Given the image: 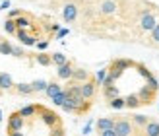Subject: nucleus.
I'll list each match as a JSON object with an SVG mask.
<instances>
[{
    "mask_svg": "<svg viewBox=\"0 0 159 136\" xmlns=\"http://www.w3.org/2000/svg\"><path fill=\"white\" fill-rule=\"evenodd\" d=\"M8 136H25L21 130H18V132H8Z\"/></svg>",
    "mask_w": 159,
    "mask_h": 136,
    "instance_id": "obj_38",
    "label": "nucleus"
},
{
    "mask_svg": "<svg viewBox=\"0 0 159 136\" xmlns=\"http://www.w3.org/2000/svg\"><path fill=\"white\" fill-rule=\"evenodd\" d=\"M115 132H116V136H132V132H134L132 121L130 119H124V117L115 119Z\"/></svg>",
    "mask_w": 159,
    "mask_h": 136,
    "instance_id": "obj_1",
    "label": "nucleus"
},
{
    "mask_svg": "<svg viewBox=\"0 0 159 136\" xmlns=\"http://www.w3.org/2000/svg\"><path fill=\"white\" fill-rule=\"evenodd\" d=\"M116 10H118L116 0H103V2H99V6H97V12L103 14V16H111V14H115Z\"/></svg>",
    "mask_w": 159,
    "mask_h": 136,
    "instance_id": "obj_8",
    "label": "nucleus"
},
{
    "mask_svg": "<svg viewBox=\"0 0 159 136\" xmlns=\"http://www.w3.org/2000/svg\"><path fill=\"white\" fill-rule=\"evenodd\" d=\"M157 18H155V14L153 12H149V10H144L142 12V16H140V27H142V31H146V33H149L155 26H157Z\"/></svg>",
    "mask_w": 159,
    "mask_h": 136,
    "instance_id": "obj_3",
    "label": "nucleus"
},
{
    "mask_svg": "<svg viewBox=\"0 0 159 136\" xmlns=\"http://www.w3.org/2000/svg\"><path fill=\"white\" fill-rule=\"evenodd\" d=\"M130 121H132L134 126H146L149 121H152V119L146 117V115H138V113H134V115H130Z\"/></svg>",
    "mask_w": 159,
    "mask_h": 136,
    "instance_id": "obj_19",
    "label": "nucleus"
},
{
    "mask_svg": "<svg viewBox=\"0 0 159 136\" xmlns=\"http://www.w3.org/2000/svg\"><path fill=\"white\" fill-rule=\"evenodd\" d=\"M37 113H39V105H33V103L20 109V115H21L23 119H31V117H35Z\"/></svg>",
    "mask_w": 159,
    "mask_h": 136,
    "instance_id": "obj_16",
    "label": "nucleus"
},
{
    "mask_svg": "<svg viewBox=\"0 0 159 136\" xmlns=\"http://www.w3.org/2000/svg\"><path fill=\"white\" fill-rule=\"evenodd\" d=\"M144 134L146 136H159V123L157 121H149L144 126Z\"/></svg>",
    "mask_w": 159,
    "mask_h": 136,
    "instance_id": "obj_18",
    "label": "nucleus"
},
{
    "mask_svg": "<svg viewBox=\"0 0 159 136\" xmlns=\"http://www.w3.org/2000/svg\"><path fill=\"white\" fill-rule=\"evenodd\" d=\"M0 54H14V45L6 39H0Z\"/></svg>",
    "mask_w": 159,
    "mask_h": 136,
    "instance_id": "obj_23",
    "label": "nucleus"
},
{
    "mask_svg": "<svg viewBox=\"0 0 159 136\" xmlns=\"http://www.w3.org/2000/svg\"><path fill=\"white\" fill-rule=\"evenodd\" d=\"M91 132V123H87L85 126H84V130H82V134H89Z\"/></svg>",
    "mask_w": 159,
    "mask_h": 136,
    "instance_id": "obj_36",
    "label": "nucleus"
},
{
    "mask_svg": "<svg viewBox=\"0 0 159 136\" xmlns=\"http://www.w3.org/2000/svg\"><path fill=\"white\" fill-rule=\"evenodd\" d=\"M68 35V29H60L58 33H57V39H62V37H66Z\"/></svg>",
    "mask_w": 159,
    "mask_h": 136,
    "instance_id": "obj_35",
    "label": "nucleus"
},
{
    "mask_svg": "<svg viewBox=\"0 0 159 136\" xmlns=\"http://www.w3.org/2000/svg\"><path fill=\"white\" fill-rule=\"evenodd\" d=\"M23 123H25V119L20 115V111H16L8 117V124H6V132H18L23 129Z\"/></svg>",
    "mask_w": 159,
    "mask_h": 136,
    "instance_id": "obj_4",
    "label": "nucleus"
},
{
    "mask_svg": "<svg viewBox=\"0 0 159 136\" xmlns=\"http://www.w3.org/2000/svg\"><path fill=\"white\" fill-rule=\"evenodd\" d=\"M14 80H12V76L8 74V72H0V87L2 90H6V91H10V90H14Z\"/></svg>",
    "mask_w": 159,
    "mask_h": 136,
    "instance_id": "obj_14",
    "label": "nucleus"
},
{
    "mask_svg": "<svg viewBox=\"0 0 159 136\" xmlns=\"http://www.w3.org/2000/svg\"><path fill=\"white\" fill-rule=\"evenodd\" d=\"M107 76H109V68H101V70L95 72V82H97V86H103Z\"/></svg>",
    "mask_w": 159,
    "mask_h": 136,
    "instance_id": "obj_28",
    "label": "nucleus"
},
{
    "mask_svg": "<svg viewBox=\"0 0 159 136\" xmlns=\"http://www.w3.org/2000/svg\"><path fill=\"white\" fill-rule=\"evenodd\" d=\"M109 105L113 107V109H116V111H120V109L126 107V97H120V95H118V97H115V99L109 101Z\"/></svg>",
    "mask_w": 159,
    "mask_h": 136,
    "instance_id": "obj_24",
    "label": "nucleus"
},
{
    "mask_svg": "<svg viewBox=\"0 0 159 136\" xmlns=\"http://www.w3.org/2000/svg\"><path fill=\"white\" fill-rule=\"evenodd\" d=\"M72 74H74V64L72 62H64V64H60L57 66V76L60 80H72Z\"/></svg>",
    "mask_w": 159,
    "mask_h": 136,
    "instance_id": "obj_10",
    "label": "nucleus"
},
{
    "mask_svg": "<svg viewBox=\"0 0 159 136\" xmlns=\"http://www.w3.org/2000/svg\"><path fill=\"white\" fill-rule=\"evenodd\" d=\"M10 8V0H4L2 4H0V10H8Z\"/></svg>",
    "mask_w": 159,
    "mask_h": 136,
    "instance_id": "obj_37",
    "label": "nucleus"
},
{
    "mask_svg": "<svg viewBox=\"0 0 159 136\" xmlns=\"http://www.w3.org/2000/svg\"><path fill=\"white\" fill-rule=\"evenodd\" d=\"M95 126H97V132H105V130H113L115 129V119L111 117H101L95 121Z\"/></svg>",
    "mask_w": 159,
    "mask_h": 136,
    "instance_id": "obj_11",
    "label": "nucleus"
},
{
    "mask_svg": "<svg viewBox=\"0 0 159 136\" xmlns=\"http://www.w3.org/2000/svg\"><path fill=\"white\" fill-rule=\"evenodd\" d=\"M4 31L8 35H16L18 33V26H16V20H10L8 18L6 21H4Z\"/></svg>",
    "mask_w": 159,
    "mask_h": 136,
    "instance_id": "obj_22",
    "label": "nucleus"
},
{
    "mask_svg": "<svg viewBox=\"0 0 159 136\" xmlns=\"http://www.w3.org/2000/svg\"><path fill=\"white\" fill-rule=\"evenodd\" d=\"M51 59H52V64H57V66H60V64H64V62H68V59H66V54H64V53H51Z\"/></svg>",
    "mask_w": 159,
    "mask_h": 136,
    "instance_id": "obj_26",
    "label": "nucleus"
},
{
    "mask_svg": "<svg viewBox=\"0 0 159 136\" xmlns=\"http://www.w3.org/2000/svg\"><path fill=\"white\" fill-rule=\"evenodd\" d=\"M140 105H142V101L138 97V93L136 95H128V97H126V107H128V109H138Z\"/></svg>",
    "mask_w": 159,
    "mask_h": 136,
    "instance_id": "obj_25",
    "label": "nucleus"
},
{
    "mask_svg": "<svg viewBox=\"0 0 159 136\" xmlns=\"http://www.w3.org/2000/svg\"><path fill=\"white\" fill-rule=\"evenodd\" d=\"M16 26H18V29H33V21H31V16L23 12L20 18H16Z\"/></svg>",
    "mask_w": 159,
    "mask_h": 136,
    "instance_id": "obj_13",
    "label": "nucleus"
},
{
    "mask_svg": "<svg viewBox=\"0 0 159 136\" xmlns=\"http://www.w3.org/2000/svg\"><path fill=\"white\" fill-rule=\"evenodd\" d=\"M78 14H80V10H78L76 2H66L64 8H62V18H64V21H68V23L76 21L78 20Z\"/></svg>",
    "mask_w": 159,
    "mask_h": 136,
    "instance_id": "obj_6",
    "label": "nucleus"
},
{
    "mask_svg": "<svg viewBox=\"0 0 159 136\" xmlns=\"http://www.w3.org/2000/svg\"><path fill=\"white\" fill-rule=\"evenodd\" d=\"M99 136H116V132H115V129H113V130H105V132H99Z\"/></svg>",
    "mask_w": 159,
    "mask_h": 136,
    "instance_id": "obj_34",
    "label": "nucleus"
},
{
    "mask_svg": "<svg viewBox=\"0 0 159 136\" xmlns=\"http://www.w3.org/2000/svg\"><path fill=\"white\" fill-rule=\"evenodd\" d=\"M80 90H82V97L84 99H93L95 93H97V82L95 80H87V82L80 84Z\"/></svg>",
    "mask_w": 159,
    "mask_h": 136,
    "instance_id": "obj_5",
    "label": "nucleus"
},
{
    "mask_svg": "<svg viewBox=\"0 0 159 136\" xmlns=\"http://www.w3.org/2000/svg\"><path fill=\"white\" fill-rule=\"evenodd\" d=\"M12 57H25V53H23V49H20V47H14V54Z\"/></svg>",
    "mask_w": 159,
    "mask_h": 136,
    "instance_id": "obj_33",
    "label": "nucleus"
},
{
    "mask_svg": "<svg viewBox=\"0 0 159 136\" xmlns=\"http://www.w3.org/2000/svg\"><path fill=\"white\" fill-rule=\"evenodd\" d=\"M62 91V87H60V84H57V82H49V86H47V90H45V93L49 95V97L52 99L54 95H58Z\"/></svg>",
    "mask_w": 159,
    "mask_h": 136,
    "instance_id": "obj_20",
    "label": "nucleus"
},
{
    "mask_svg": "<svg viewBox=\"0 0 159 136\" xmlns=\"http://www.w3.org/2000/svg\"><path fill=\"white\" fill-rule=\"evenodd\" d=\"M0 121H2V113H0Z\"/></svg>",
    "mask_w": 159,
    "mask_h": 136,
    "instance_id": "obj_39",
    "label": "nucleus"
},
{
    "mask_svg": "<svg viewBox=\"0 0 159 136\" xmlns=\"http://www.w3.org/2000/svg\"><path fill=\"white\" fill-rule=\"evenodd\" d=\"M21 14H23V10L16 8V10H10V12H8V18H10V20H16V18H20Z\"/></svg>",
    "mask_w": 159,
    "mask_h": 136,
    "instance_id": "obj_31",
    "label": "nucleus"
},
{
    "mask_svg": "<svg viewBox=\"0 0 159 136\" xmlns=\"http://www.w3.org/2000/svg\"><path fill=\"white\" fill-rule=\"evenodd\" d=\"M130 66H134V62H132L130 59H115L113 62H111V66H109V72L118 80L122 72H124L126 68H130Z\"/></svg>",
    "mask_w": 159,
    "mask_h": 136,
    "instance_id": "obj_2",
    "label": "nucleus"
},
{
    "mask_svg": "<svg viewBox=\"0 0 159 136\" xmlns=\"http://www.w3.org/2000/svg\"><path fill=\"white\" fill-rule=\"evenodd\" d=\"M149 39H152V43H155V45H159V23L149 31Z\"/></svg>",
    "mask_w": 159,
    "mask_h": 136,
    "instance_id": "obj_30",
    "label": "nucleus"
},
{
    "mask_svg": "<svg viewBox=\"0 0 159 136\" xmlns=\"http://www.w3.org/2000/svg\"><path fill=\"white\" fill-rule=\"evenodd\" d=\"M91 78L89 70L87 68H74V74H72V82H78V84H84Z\"/></svg>",
    "mask_w": 159,
    "mask_h": 136,
    "instance_id": "obj_12",
    "label": "nucleus"
},
{
    "mask_svg": "<svg viewBox=\"0 0 159 136\" xmlns=\"http://www.w3.org/2000/svg\"><path fill=\"white\" fill-rule=\"evenodd\" d=\"M35 47H37L39 51H45L47 47H49V41H37V45H35Z\"/></svg>",
    "mask_w": 159,
    "mask_h": 136,
    "instance_id": "obj_32",
    "label": "nucleus"
},
{
    "mask_svg": "<svg viewBox=\"0 0 159 136\" xmlns=\"http://www.w3.org/2000/svg\"><path fill=\"white\" fill-rule=\"evenodd\" d=\"M47 86H49V82H45V80H35V82H31V87H33L35 93H41L47 90Z\"/></svg>",
    "mask_w": 159,
    "mask_h": 136,
    "instance_id": "obj_27",
    "label": "nucleus"
},
{
    "mask_svg": "<svg viewBox=\"0 0 159 136\" xmlns=\"http://www.w3.org/2000/svg\"><path fill=\"white\" fill-rule=\"evenodd\" d=\"M35 60H37L41 66H51V64H52V59H51L49 53H37V54H35Z\"/></svg>",
    "mask_w": 159,
    "mask_h": 136,
    "instance_id": "obj_21",
    "label": "nucleus"
},
{
    "mask_svg": "<svg viewBox=\"0 0 159 136\" xmlns=\"http://www.w3.org/2000/svg\"><path fill=\"white\" fill-rule=\"evenodd\" d=\"M120 95V91H118V87L113 84V86H107V87H103V97L105 99H115V97H118Z\"/></svg>",
    "mask_w": 159,
    "mask_h": 136,
    "instance_id": "obj_17",
    "label": "nucleus"
},
{
    "mask_svg": "<svg viewBox=\"0 0 159 136\" xmlns=\"http://www.w3.org/2000/svg\"><path fill=\"white\" fill-rule=\"evenodd\" d=\"M138 97H140V101H142V105H149V103L153 101V97H155V87H152V86H144L140 90V93H138Z\"/></svg>",
    "mask_w": 159,
    "mask_h": 136,
    "instance_id": "obj_9",
    "label": "nucleus"
},
{
    "mask_svg": "<svg viewBox=\"0 0 159 136\" xmlns=\"http://www.w3.org/2000/svg\"><path fill=\"white\" fill-rule=\"evenodd\" d=\"M66 99H68V95H66V91H64V90H62L58 95H54V97H52V103H54L57 107H62V105L66 103Z\"/></svg>",
    "mask_w": 159,
    "mask_h": 136,
    "instance_id": "obj_29",
    "label": "nucleus"
},
{
    "mask_svg": "<svg viewBox=\"0 0 159 136\" xmlns=\"http://www.w3.org/2000/svg\"><path fill=\"white\" fill-rule=\"evenodd\" d=\"M0 91H2V87H0Z\"/></svg>",
    "mask_w": 159,
    "mask_h": 136,
    "instance_id": "obj_40",
    "label": "nucleus"
},
{
    "mask_svg": "<svg viewBox=\"0 0 159 136\" xmlns=\"http://www.w3.org/2000/svg\"><path fill=\"white\" fill-rule=\"evenodd\" d=\"M14 91L18 93V95H31V93H35L33 87H31V84H25V82L16 84V86H14Z\"/></svg>",
    "mask_w": 159,
    "mask_h": 136,
    "instance_id": "obj_15",
    "label": "nucleus"
},
{
    "mask_svg": "<svg viewBox=\"0 0 159 136\" xmlns=\"http://www.w3.org/2000/svg\"><path fill=\"white\" fill-rule=\"evenodd\" d=\"M16 37H18V41H20L21 45H25V47H35V45H37V41H39V37H37V35L27 33V29H18Z\"/></svg>",
    "mask_w": 159,
    "mask_h": 136,
    "instance_id": "obj_7",
    "label": "nucleus"
}]
</instances>
